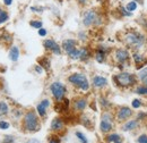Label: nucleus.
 I'll return each instance as SVG.
<instances>
[{"mask_svg":"<svg viewBox=\"0 0 147 143\" xmlns=\"http://www.w3.org/2000/svg\"><path fill=\"white\" fill-rule=\"evenodd\" d=\"M122 43L132 51H142L147 46V34L140 30H127L122 33Z\"/></svg>","mask_w":147,"mask_h":143,"instance_id":"f257e3e1","label":"nucleus"},{"mask_svg":"<svg viewBox=\"0 0 147 143\" xmlns=\"http://www.w3.org/2000/svg\"><path fill=\"white\" fill-rule=\"evenodd\" d=\"M113 82L114 85H117L120 89H130L135 88L138 83V78L136 74H132L130 72L122 71L115 75H113Z\"/></svg>","mask_w":147,"mask_h":143,"instance_id":"f03ea898","label":"nucleus"},{"mask_svg":"<svg viewBox=\"0 0 147 143\" xmlns=\"http://www.w3.org/2000/svg\"><path fill=\"white\" fill-rule=\"evenodd\" d=\"M103 22L104 19L102 14L95 8L86 9L82 15V23L85 27H98L103 24Z\"/></svg>","mask_w":147,"mask_h":143,"instance_id":"7ed1b4c3","label":"nucleus"},{"mask_svg":"<svg viewBox=\"0 0 147 143\" xmlns=\"http://www.w3.org/2000/svg\"><path fill=\"white\" fill-rule=\"evenodd\" d=\"M41 127L40 118L35 110H27L23 117V128L26 132H37Z\"/></svg>","mask_w":147,"mask_h":143,"instance_id":"20e7f679","label":"nucleus"},{"mask_svg":"<svg viewBox=\"0 0 147 143\" xmlns=\"http://www.w3.org/2000/svg\"><path fill=\"white\" fill-rule=\"evenodd\" d=\"M68 82L74 88L80 90L83 92H87L91 89V83L87 76L83 73H73L68 76Z\"/></svg>","mask_w":147,"mask_h":143,"instance_id":"39448f33","label":"nucleus"},{"mask_svg":"<svg viewBox=\"0 0 147 143\" xmlns=\"http://www.w3.org/2000/svg\"><path fill=\"white\" fill-rule=\"evenodd\" d=\"M113 60L119 65V67L122 69L125 68V66L130 65V59H131V52L128 48L126 47H120L113 50Z\"/></svg>","mask_w":147,"mask_h":143,"instance_id":"423d86ee","label":"nucleus"},{"mask_svg":"<svg viewBox=\"0 0 147 143\" xmlns=\"http://www.w3.org/2000/svg\"><path fill=\"white\" fill-rule=\"evenodd\" d=\"M115 117L111 112L110 110H104L102 116H101V122H100V131L102 133H110L113 129Z\"/></svg>","mask_w":147,"mask_h":143,"instance_id":"0eeeda50","label":"nucleus"},{"mask_svg":"<svg viewBox=\"0 0 147 143\" xmlns=\"http://www.w3.org/2000/svg\"><path fill=\"white\" fill-rule=\"evenodd\" d=\"M49 90L52 94V97L55 98V101H61L66 98V94H67V86L59 82V81H55V82H52L49 86Z\"/></svg>","mask_w":147,"mask_h":143,"instance_id":"6e6552de","label":"nucleus"},{"mask_svg":"<svg viewBox=\"0 0 147 143\" xmlns=\"http://www.w3.org/2000/svg\"><path fill=\"white\" fill-rule=\"evenodd\" d=\"M132 116H134V110H132V108L128 107V106L119 107L115 111V115H114L115 121L118 123H125L128 119H130Z\"/></svg>","mask_w":147,"mask_h":143,"instance_id":"1a4fd4ad","label":"nucleus"},{"mask_svg":"<svg viewBox=\"0 0 147 143\" xmlns=\"http://www.w3.org/2000/svg\"><path fill=\"white\" fill-rule=\"evenodd\" d=\"M110 52H111L110 47H108V46H105V44H98V46L95 48L94 58H95V60H96L98 64H103V63H105V60L108 59Z\"/></svg>","mask_w":147,"mask_h":143,"instance_id":"9d476101","label":"nucleus"},{"mask_svg":"<svg viewBox=\"0 0 147 143\" xmlns=\"http://www.w3.org/2000/svg\"><path fill=\"white\" fill-rule=\"evenodd\" d=\"M131 59L135 64V67L137 69L144 67L147 65V54L144 52V50L142 51H132L131 52Z\"/></svg>","mask_w":147,"mask_h":143,"instance_id":"9b49d317","label":"nucleus"},{"mask_svg":"<svg viewBox=\"0 0 147 143\" xmlns=\"http://www.w3.org/2000/svg\"><path fill=\"white\" fill-rule=\"evenodd\" d=\"M43 47L45 50L52 52L53 54H57V56H60L61 52H62V49H61V46L58 44L53 39H45L43 41Z\"/></svg>","mask_w":147,"mask_h":143,"instance_id":"f8f14e48","label":"nucleus"},{"mask_svg":"<svg viewBox=\"0 0 147 143\" xmlns=\"http://www.w3.org/2000/svg\"><path fill=\"white\" fill-rule=\"evenodd\" d=\"M87 106H88V100L87 98H84V97L76 98L73 101V109L76 112H83L87 108Z\"/></svg>","mask_w":147,"mask_h":143,"instance_id":"ddd939ff","label":"nucleus"},{"mask_svg":"<svg viewBox=\"0 0 147 143\" xmlns=\"http://www.w3.org/2000/svg\"><path fill=\"white\" fill-rule=\"evenodd\" d=\"M109 84L108 78L102 76V75H94L92 78V86L94 89L102 90L104 88H107Z\"/></svg>","mask_w":147,"mask_h":143,"instance_id":"4468645a","label":"nucleus"},{"mask_svg":"<svg viewBox=\"0 0 147 143\" xmlns=\"http://www.w3.org/2000/svg\"><path fill=\"white\" fill-rule=\"evenodd\" d=\"M78 46V41L75 40V39H65L61 43V49L66 52V54H69L71 50H74L75 48H77Z\"/></svg>","mask_w":147,"mask_h":143,"instance_id":"2eb2a0df","label":"nucleus"},{"mask_svg":"<svg viewBox=\"0 0 147 143\" xmlns=\"http://www.w3.org/2000/svg\"><path fill=\"white\" fill-rule=\"evenodd\" d=\"M139 121L137 118L135 119H128L127 122H125V124L122 125V131L123 132H131V131H135L139 127Z\"/></svg>","mask_w":147,"mask_h":143,"instance_id":"dca6fc26","label":"nucleus"},{"mask_svg":"<svg viewBox=\"0 0 147 143\" xmlns=\"http://www.w3.org/2000/svg\"><path fill=\"white\" fill-rule=\"evenodd\" d=\"M50 128L53 132H60V131H62L65 128V121H63V118H61V117H55V118H53L52 122H51Z\"/></svg>","mask_w":147,"mask_h":143,"instance_id":"f3484780","label":"nucleus"},{"mask_svg":"<svg viewBox=\"0 0 147 143\" xmlns=\"http://www.w3.org/2000/svg\"><path fill=\"white\" fill-rule=\"evenodd\" d=\"M69 105H70V101L65 98L61 101H55V110L57 112H66L69 109Z\"/></svg>","mask_w":147,"mask_h":143,"instance_id":"a211bd4d","label":"nucleus"},{"mask_svg":"<svg viewBox=\"0 0 147 143\" xmlns=\"http://www.w3.org/2000/svg\"><path fill=\"white\" fill-rule=\"evenodd\" d=\"M79 50H80V56H79L80 61H87L92 57V51L88 47H80Z\"/></svg>","mask_w":147,"mask_h":143,"instance_id":"6ab92c4d","label":"nucleus"},{"mask_svg":"<svg viewBox=\"0 0 147 143\" xmlns=\"http://www.w3.org/2000/svg\"><path fill=\"white\" fill-rule=\"evenodd\" d=\"M19 56H20V50L17 46H13L9 50V59L13 61V63H16L19 59Z\"/></svg>","mask_w":147,"mask_h":143,"instance_id":"aec40b11","label":"nucleus"},{"mask_svg":"<svg viewBox=\"0 0 147 143\" xmlns=\"http://www.w3.org/2000/svg\"><path fill=\"white\" fill-rule=\"evenodd\" d=\"M107 142L108 143H122V138L118 133H111L107 136Z\"/></svg>","mask_w":147,"mask_h":143,"instance_id":"412c9836","label":"nucleus"},{"mask_svg":"<svg viewBox=\"0 0 147 143\" xmlns=\"http://www.w3.org/2000/svg\"><path fill=\"white\" fill-rule=\"evenodd\" d=\"M98 104H100V106L103 110H110V108L112 107L111 101H109V99H107L105 97H100L98 98Z\"/></svg>","mask_w":147,"mask_h":143,"instance_id":"4be33fe9","label":"nucleus"},{"mask_svg":"<svg viewBox=\"0 0 147 143\" xmlns=\"http://www.w3.org/2000/svg\"><path fill=\"white\" fill-rule=\"evenodd\" d=\"M38 65H41L44 68V71H50V68H51V61H50V59L48 57L40 58L38 59Z\"/></svg>","mask_w":147,"mask_h":143,"instance_id":"5701e85b","label":"nucleus"},{"mask_svg":"<svg viewBox=\"0 0 147 143\" xmlns=\"http://www.w3.org/2000/svg\"><path fill=\"white\" fill-rule=\"evenodd\" d=\"M134 92L138 95H142V97H147V86L143 85V84H139V85H136L134 88Z\"/></svg>","mask_w":147,"mask_h":143,"instance_id":"b1692460","label":"nucleus"},{"mask_svg":"<svg viewBox=\"0 0 147 143\" xmlns=\"http://www.w3.org/2000/svg\"><path fill=\"white\" fill-rule=\"evenodd\" d=\"M117 12L119 13V15H120V17H132V13H130V12H128L127 10V8L125 7V6H119L118 8H117Z\"/></svg>","mask_w":147,"mask_h":143,"instance_id":"393cba45","label":"nucleus"},{"mask_svg":"<svg viewBox=\"0 0 147 143\" xmlns=\"http://www.w3.org/2000/svg\"><path fill=\"white\" fill-rule=\"evenodd\" d=\"M136 75H137V78H138L139 82L143 81V80H145V78H147V65L144 66V67H142V68H139Z\"/></svg>","mask_w":147,"mask_h":143,"instance_id":"a878e982","label":"nucleus"},{"mask_svg":"<svg viewBox=\"0 0 147 143\" xmlns=\"http://www.w3.org/2000/svg\"><path fill=\"white\" fill-rule=\"evenodd\" d=\"M138 6H139V5H138L136 1L130 0V1H128V2L126 3V6H125V7L127 8V10H128V12H130V13H132V14H134V13L138 9Z\"/></svg>","mask_w":147,"mask_h":143,"instance_id":"bb28decb","label":"nucleus"},{"mask_svg":"<svg viewBox=\"0 0 147 143\" xmlns=\"http://www.w3.org/2000/svg\"><path fill=\"white\" fill-rule=\"evenodd\" d=\"M47 109H48V108L44 107V106H43V105L40 102V104H38V105L36 106V110H35V111L37 112L38 117H41V118H44V117L47 116Z\"/></svg>","mask_w":147,"mask_h":143,"instance_id":"cd10ccee","label":"nucleus"},{"mask_svg":"<svg viewBox=\"0 0 147 143\" xmlns=\"http://www.w3.org/2000/svg\"><path fill=\"white\" fill-rule=\"evenodd\" d=\"M9 112V106L6 101H0V116H6Z\"/></svg>","mask_w":147,"mask_h":143,"instance_id":"c85d7f7f","label":"nucleus"},{"mask_svg":"<svg viewBox=\"0 0 147 143\" xmlns=\"http://www.w3.org/2000/svg\"><path fill=\"white\" fill-rule=\"evenodd\" d=\"M8 19H9V14L7 13V10H5L3 8L0 7V25L8 22Z\"/></svg>","mask_w":147,"mask_h":143,"instance_id":"c756f323","label":"nucleus"},{"mask_svg":"<svg viewBox=\"0 0 147 143\" xmlns=\"http://www.w3.org/2000/svg\"><path fill=\"white\" fill-rule=\"evenodd\" d=\"M67 56H68L70 59H73V60H79V56H80V50H79V48H78V47L75 48V49L71 50L69 54H67Z\"/></svg>","mask_w":147,"mask_h":143,"instance_id":"7c9ffc66","label":"nucleus"},{"mask_svg":"<svg viewBox=\"0 0 147 143\" xmlns=\"http://www.w3.org/2000/svg\"><path fill=\"white\" fill-rule=\"evenodd\" d=\"M30 25H31V27H33L35 30H40L41 27H43V22L40 19H32V20H30Z\"/></svg>","mask_w":147,"mask_h":143,"instance_id":"2f4dec72","label":"nucleus"},{"mask_svg":"<svg viewBox=\"0 0 147 143\" xmlns=\"http://www.w3.org/2000/svg\"><path fill=\"white\" fill-rule=\"evenodd\" d=\"M30 10H31L32 13L42 14V13L45 10V8H44V7H42V6H31V7H30Z\"/></svg>","mask_w":147,"mask_h":143,"instance_id":"473e14b6","label":"nucleus"},{"mask_svg":"<svg viewBox=\"0 0 147 143\" xmlns=\"http://www.w3.org/2000/svg\"><path fill=\"white\" fill-rule=\"evenodd\" d=\"M75 135H76V138L80 141L82 143H88V140H87V138L82 133V132H79V131H77L76 133H75Z\"/></svg>","mask_w":147,"mask_h":143,"instance_id":"72a5a7b5","label":"nucleus"},{"mask_svg":"<svg viewBox=\"0 0 147 143\" xmlns=\"http://www.w3.org/2000/svg\"><path fill=\"white\" fill-rule=\"evenodd\" d=\"M142 106H143V101L140 99H134L131 101V108L132 109H139Z\"/></svg>","mask_w":147,"mask_h":143,"instance_id":"f704fd0d","label":"nucleus"},{"mask_svg":"<svg viewBox=\"0 0 147 143\" xmlns=\"http://www.w3.org/2000/svg\"><path fill=\"white\" fill-rule=\"evenodd\" d=\"M77 36H78V40H79V41H83V42H85V41L88 39V34H87L86 31H79Z\"/></svg>","mask_w":147,"mask_h":143,"instance_id":"c9c22d12","label":"nucleus"},{"mask_svg":"<svg viewBox=\"0 0 147 143\" xmlns=\"http://www.w3.org/2000/svg\"><path fill=\"white\" fill-rule=\"evenodd\" d=\"M137 143H147V134H140L137 138Z\"/></svg>","mask_w":147,"mask_h":143,"instance_id":"e433bc0d","label":"nucleus"},{"mask_svg":"<svg viewBox=\"0 0 147 143\" xmlns=\"http://www.w3.org/2000/svg\"><path fill=\"white\" fill-rule=\"evenodd\" d=\"M147 118V112L145 111H140V112H138V115H137V119L140 122V121H145Z\"/></svg>","mask_w":147,"mask_h":143,"instance_id":"4c0bfd02","label":"nucleus"},{"mask_svg":"<svg viewBox=\"0 0 147 143\" xmlns=\"http://www.w3.org/2000/svg\"><path fill=\"white\" fill-rule=\"evenodd\" d=\"M82 123H83V125H85L86 127H92L91 119H88L87 117H82Z\"/></svg>","mask_w":147,"mask_h":143,"instance_id":"58836bf2","label":"nucleus"},{"mask_svg":"<svg viewBox=\"0 0 147 143\" xmlns=\"http://www.w3.org/2000/svg\"><path fill=\"white\" fill-rule=\"evenodd\" d=\"M10 124L6 121H0V129H8Z\"/></svg>","mask_w":147,"mask_h":143,"instance_id":"ea45409f","label":"nucleus"},{"mask_svg":"<svg viewBox=\"0 0 147 143\" xmlns=\"http://www.w3.org/2000/svg\"><path fill=\"white\" fill-rule=\"evenodd\" d=\"M14 136H11V135H7V136H5V139L2 140V142L1 143H14Z\"/></svg>","mask_w":147,"mask_h":143,"instance_id":"a19ab883","label":"nucleus"},{"mask_svg":"<svg viewBox=\"0 0 147 143\" xmlns=\"http://www.w3.org/2000/svg\"><path fill=\"white\" fill-rule=\"evenodd\" d=\"M34 71H35V73L36 74H38V75H42L43 74V72H44V68L41 66V65H35V67H34Z\"/></svg>","mask_w":147,"mask_h":143,"instance_id":"79ce46f5","label":"nucleus"},{"mask_svg":"<svg viewBox=\"0 0 147 143\" xmlns=\"http://www.w3.org/2000/svg\"><path fill=\"white\" fill-rule=\"evenodd\" d=\"M37 33H38V35H40V36L44 37V36H47V34H48V31H47V29L41 27L40 30H37Z\"/></svg>","mask_w":147,"mask_h":143,"instance_id":"37998d69","label":"nucleus"},{"mask_svg":"<svg viewBox=\"0 0 147 143\" xmlns=\"http://www.w3.org/2000/svg\"><path fill=\"white\" fill-rule=\"evenodd\" d=\"M41 104L47 108H49L50 106H51V101H50V99H43V100L41 101Z\"/></svg>","mask_w":147,"mask_h":143,"instance_id":"c03bdc74","label":"nucleus"},{"mask_svg":"<svg viewBox=\"0 0 147 143\" xmlns=\"http://www.w3.org/2000/svg\"><path fill=\"white\" fill-rule=\"evenodd\" d=\"M49 143H60V139H59L58 136L53 135V136H51V138H50V140H49Z\"/></svg>","mask_w":147,"mask_h":143,"instance_id":"a18cd8bd","label":"nucleus"},{"mask_svg":"<svg viewBox=\"0 0 147 143\" xmlns=\"http://www.w3.org/2000/svg\"><path fill=\"white\" fill-rule=\"evenodd\" d=\"M77 1V3L79 5V6H82V7H84V6H86L87 3H88V0H76Z\"/></svg>","mask_w":147,"mask_h":143,"instance_id":"49530a36","label":"nucleus"},{"mask_svg":"<svg viewBox=\"0 0 147 143\" xmlns=\"http://www.w3.org/2000/svg\"><path fill=\"white\" fill-rule=\"evenodd\" d=\"M13 1H14V0H3V5L7 6V7H9V6L13 5Z\"/></svg>","mask_w":147,"mask_h":143,"instance_id":"de8ad7c7","label":"nucleus"},{"mask_svg":"<svg viewBox=\"0 0 147 143\" xmlns=\"http://www.w3.org/2000/svg\"><path fill=\"white\" fill-rule=\"evenodd\" d=\"M132 1H136L138 5H142V6L144 5V0H132Z\"/></svg>","mask_w":147,"mask_h":143,"instance_id":"09e8293b","label":"nucleus"},{"mask_svg":"<svg viewBox=\"0 0 147 143\" xmlns=\"http://www.w3.org/2000/svg\"><path fill=\"white\" fill-rule=\"evenodd\" d=\"M140 84H143V85H145V86H147V78H145V80H143V81H140Z\"/></svg>","mask_w":147,"mask_h":143,"instance_id":"8fccbe9b","label":"nucleus"},{"mask_svg":"<svg viewBox=\"0 0 147 143\" xmlns=\"http://www.w3.org/2000/svg\"><path fill=\"white\" fill-rule=\"evenodd\" d=\"M95 1H97V2H102L103 0H95Z\"/></svg>","mask_w":147,"mask_h":143,"instance_id":"3c124183","label":"nucleus"},{"mask_svg":"<svg viewBox=\"0 0 147 143\" xmlns=\"http://www.w3.org/2000/svg\"><path fill=\"white\" fill-rule=\"evenodd\" d=\"M27 143H32V142H27Z\"/></svg>","mask_w":147,"mask_h":143,"instance_id":"603ef678","label":"nucleus"}]
</instances>
